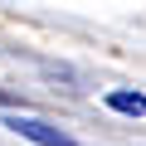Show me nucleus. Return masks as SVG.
<instances>
[{"label":"nucleus","instance_id":"obj_1","mask_svg":"<svg viewBox=\"0 0 146 146\" xmlns=\"http://www.w3.org/2000/svg\"><path fill=\"white\" fill-rule=\"evenodd\" d=\"M5 127L10 131H20V136H29V141H39V146H78L68 131H58V127H49V122H39V117H5Z\"/></svg>","mask_w":146,"mask_h":146},{"label":"nucleus","instance_id":"obj_2","mask_svg":"<svg viewBox=\"0 0 146 146\" xmlns=\"http://www.w3.org/2000/svg\"><path fill=\"white\" fill-rule=\"evenodd\" d=\"M107 107L127 112V117H146V98L141 93H107Z\"/></svg>","mask_w":146,"mask_h":146}]
</instances>
